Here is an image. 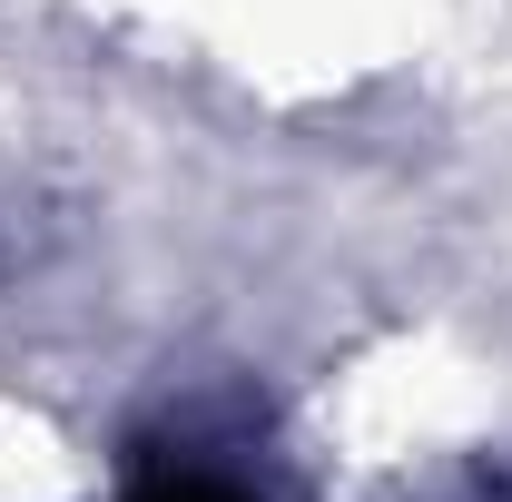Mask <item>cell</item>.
Returning a JSON list of instances; mask_svg holds the SVG:
<instances>
[{
    "mask_svg": "<svg viewBox=\"0 0 512 502\" xmlns=\"http://www.w3.org/2000/svg\"><path fill=\"white\" fill-rule=\"evenodd\" d=\"M119 502H296L276 453L256 434H227V424H197L178 414L168 434H148L119 473Z\"/></svg>",
    "mask_w": 512,
    "mask_h": 502,
    "instance_id": "6da1fadb",
    "label": "cell"
},
{
    "mask_svg": "<svg viewBox=\"0 0 512 502\" xmlns=\"http://www.w3.org/2000/svg\"><path fill=\"white\" fill-rule=\"evenodd\" d=\"M493 502H512V493H493Z\"/></svg>",
    "mask_w": 512,
    "mask_h": 502,
    "instance_id": "7a4b0ae2",
    "label": "cell"
}]
</instances>
